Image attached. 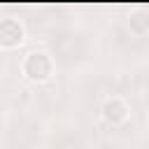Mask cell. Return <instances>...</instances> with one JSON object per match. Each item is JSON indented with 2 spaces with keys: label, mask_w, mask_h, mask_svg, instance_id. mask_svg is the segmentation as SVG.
<instances>
[{
  "label": "cell",
  "mask_w": 149,
  "mask_h": 149,
  "mask_svg": "<svg viewBox=\"0 0 149 149\" xmlns=\"http://www.w3.org/2000/svg\"><path fill=\"white\" fill-rule=\"evenodd\" d=\"M21 40V28L9 19L5 23H0V42L2 44H16Z\"/></svg>",
  "instance_id": "cell-3"
},
{
  "label": "cell",
  "mask_w": 149,
  "mask_h": 149,
  "mask_svg": "<svg viewBox=\"0 0 149 149\" xmlns=\"http://www.w3.org/2000/svg\"><path fill=\"white\" fill-rule=\"evenodd\" d=\"M54 54H56L58 61L72 63V61H77V58L84 54V42H81V37L74 35V33H61V35H56V40H54Z\"/></svg>",
  "instance_id": "cell-1"
},
{
  "label": "cell",
  "mask_w": 149,
  "mask_h": 149,
  "mask_svg": "<svg viewBox=\"0 0 149 149\" xmlns=\"http://www.w3.org/2000/svg\"><path fill=\"white\" fill-rule=\"evenodd\" d=\"M107 116H109V119H114V121L123 119V116H126V105H123V102H119V100L107 102Z\"/></svg>",
  "instance_id": "cell-5"
},
{
  "label": "cell",
  "mask_w": 149,
  "mask_h": 149,
  "mask_svg": "<svg viewBox=\"0 0 149 149\" xmlns=\"http://www.w3.org/2000/svg\"><path fill=\"white\" fill-rule=\"evenodd\" d=\"M26 74L30 77H37V79H44L49 72H51V61L44 56V54H30L26 65H23Z\"/></svg>",
  "instance_id": "cell-2"
},
{
  "label": "cell",
  "mask_w": 149,
  "mask_h": 149,
  "mask_svg": "<svg viewBox=\"0 0 149 149\" xmlns=\"http://www.w3.org/2000/svg\"><path fill=\"white\" fill-rule=\"evenodd\" d=\"M54 149H81V144H79V140H74L72 135H63V137H58V140L54 142Z\"/></svg>",
  "instance_id": "cell-6"
},
{
  "label": "cell",
  "mask_w": 149,
  "mask_h": 149,
  "mask_svg": "<svg viewBox=\"0 0 149 149\" xmlns=\"http://www.w3.org/2000/svg\"><path fill=\"white\" fill-rule=\"evenodd\" d=\"M33 137H35V133H33V126H28V123H21V126H16V130H14V144H19V147H26V144H30V142H33Z\"/></svg>",
  "instance_id": "cell-4"
}]
</instances>
